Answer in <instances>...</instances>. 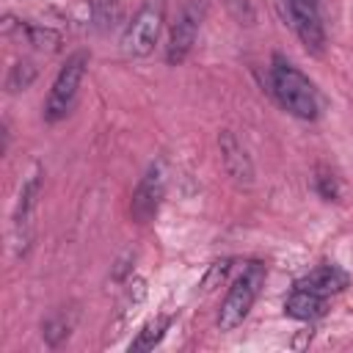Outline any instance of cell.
Returning a JSON list of instances; mask_svg holds the SVG:
<instances>
[{"label":"cell","mask_w":353,"mask_h":353,"mask_svg":"<svg viewBox=\"0 0 353 353\" xmlns=\"http://www.w3.org/2000/svg\"><path fill=\"white\" fill-rule=\"evenodd\" d=\"M273 91L279 97V102L298 119H317V91L309 83V77H303L292 63L276 58L273 63Z\"/></svg>","instance_id":"6da1fadb"},{"label":"cell","mask_w":353,"mask_h":353,"mask_svg":"<svg viewBox=\"0 0 353 353\" xmlns=\"http://www.w3.org/2000/svg\"><path fill=\"white\" fill-rule=\"evenodd\" d=\"M262 284H265V265L262 262L245 265L243 273L229 287L223 303H221V312H218V328L221 331H232V328H237L248 317V312H251Z\"/></svg>","instance_id":"7a4b0ae2"},{"label":"cell","mask_w":353,"mask_h":353,"mask_svg":"<svg viewBox=\"0 0 353 353\" xmlns=\"http://www.w3.org/2000/svg\"><path fill=\"white\" fill-rule=\"evenodd\" d=\"M163 22H165V0H143V6L135 11V17L124 28L121 50L135 58L149 55L157 44Z\"/></svg>","instance_id":"3957f363"},{"label":"cell","mask_w":353,"mask_h":353,"mask_svg":"<svg viewBox=\"0 0 353 353\" xmlns=\"http://www.w3.org/2000/svg\"><path fill=\"white\" fill-rule=\"evenodd\" d=\"M85 66H88V52L80 50L74 52L72 58H66V63L61 66L52 88H50V97H47V105H44V119L47 121H58L63 119L74 99H77V88H80V80L85 74Z\"/></svg>","instance_id":"277c9868"},{"label":"cell","mask_w":353,"mask_h":353,"mask_svg":"<svg viewBox=\"0 0 353 353\" xmlns=\"http://www.w3.org/2000/svg\"><path fill=\"white\" fill-rule=\"evenodd\" d=\"M284 14L290 17L292 30L298 33L301 44L312 52L320 55L325 47V30H323V19H320V3L317 0H281Z\"/></svg>","instance_id":"5b68a950"},{"label":"cell","mask_w":353,"mask_h":353,"mask_svg":"<svg viewBox=\"0 0 353 353\" xmlns=\"http://www.w3.org/2000/svg\"><path fill=\"white\" fill-rule=\"evenodd\" d=\"M163 193H165V179H163V171L160 165H149V171L141 176V182L135 185L132 190V201H130V212L138 223H149L157 210H160V201H163Z\"/></svg>","instance_id":"8992f818"},{"label":"cell","mask_w":353,"mask_h":353,"mask_svg":"<svg viewBox=\"0 0 353 353\" xmlns=\"http://www.w3.org/2000/svg\"><path fill=\"white\" fill-rule=\"evenodd\" d=\"M196 33H199V8H196L193 3H188V6L179 11L176 22L171 25L168 50H165V58H168L171 66L182 63V61L188 58V52H190L193 44H196Z\"/></svg>","instance_id":"52a82bcc"},{"label":"cell","mask_w":353,"mask_h":353,"mask_svg":"<svg viewBox=\"0 0 353 353\" xmlns=\"http://www.w3.org/2000/svg\"><path fill=\"white\" fill-rule=\"evenodd\" d=\"M218 146H221V163H223L226 174H229L237 185L248 188V185L254 182V165H251V160H248L243 143L234 138V132L223 130V132L218 135Z\"/></svg>","instance_id":"ba28073f"},{"label":"cell","mask_w":353,"mask_h":353,"mask_svg":"<svg viewBox=\"0 0 353 353\" xmlns=\"http://www.w3.org/2000/svg\"><path fill=\"white\" fill-rule=\"evenodd\" d=\"M295 287L312 290L317 295H334L347 287V273L339 270L336 265H323V268H314L312 273H306L303 279H298Z\"/></svg>","instance_id":"9c48e42d"},{"label":"cell","mask_w":353,"mask_h":353,"mask_svg":"<svg viewBox=\"0 0 353 353\" xmlns=\"http://www.w3.org/2000/svg\"><path fill=\"white\" fill-rule=\"evenodd\" d=\"M284 312L295 320H314L325 312V295H317L312 290H303V287H295L290 292V298L284 301Z\"/></svg>","instance_id":"30bf717a"},{"label":"cell","mask_w":353,"mask_h":353,"mask_svg":"<svg viewBox=\"0 0 353 353\" xmlns=\"http://www.w3.org/2000/svg\"><path fill=\"white\" fill-rule=\"evenodd\" d=\"M39 190H41V182H39V174H33L22 190H19V201H17V210H14V229H17V237L28 243V226H30V218H33V207L39 201Z\"/></svg>","instance_id":"8fae6325"},{"label":"cell","mask_w":353,"mask_h":353,"mask_svg":"<svg viewBox=\"0 0 353 353\" xmlns=\"http://www.w3.org/2000/svg\"><path fill=\"white\" fill-rule=\"evenodd\" d=\"M168 325H171V317L168 314H157V317H152L141 331H138V336L130 342V353H143V350H152L163 336H165V331H168Z\"/></svg>","instance_id":"7c38bea8"},{"label":"cell","mask_w":353,"mask_h":353,"mask_svg":"<svg viewBox=\"0 0 353 353\" xmlns=\"http://www.w3.org/2000/svg\"><path fill=\"white\" fill-rule=\"evenodd\" d=\"M72 325H74V317H66V312H55L52 317L44 320L41 336H44V342H47L50 347H55V345H61V342L72 334Z\"/></svg>","instance_id":"4fadbf2b"},{"label":"cell","mask_w":353,"mask_h":353,"mask_svg":"<svg viewBox=\"0 0 353 353\" xmlns=\"http://www.w3.org/2000/svg\"><path fill=\"white\" fill-rule=\"evenodd\" d=\"M33 80H36V66H33V61H17V63L11 66V72H8L6 85H8V91H25Z\"/></svg>","instance_id":"5bb4252c"},{"label":"cell","mask_w":353,"mask_h":353,"mask_svg":"<svg viewBox=\"0 0 353 353\" xmlns=\"http://www.w3.org/2000/svg\"><path fill=\"white\" fill-rule=\"evenodd\" d=\"M91 8H94V19L102 30L113 28L119 19H121V6L119 0H91Z\"/></svg>","instance_id":"9a60e30c"},{"label":"cell","mask_w":353,"mask_h":353,"mask_svg":"<svg viewBox=\"0 0 353 353\" xmlns=\"http://www.w3.org/2000/svg\"><path fill=\"white\" fill-rule=\"evenodd\" d=\"M314 188H317V193H320L325 201H336V199H339V182H336V176H334L331 171H325V168H317Z\"/></svg>","instance_id":"2e32d148"},{"label":"cell","mask_w":353,"mask_h":353,"mask_svg":"<svg viewBox=\"0 0 353 353\" xmlns=\"http://www.w3.org/2000/svg\"><path fill=\"white\" fill-rule=\"evenodd\" d=\"M229 268H232V259H218V262H212L210 270H207V276H204V281H201V292H212V290L226 279Z\"/></svg>","instance_id":"e0dca14e"},{"label":"cell","mask_w":353,"mask_h":353,"mask_svg":"<svg viewBox=\"0 0 353 353\" xmlns=\"http://www.w3.org/2000/svg\"><path fill=\"white\" fill-rule=\"evenodd\" d=\"M28 36H30V44H36L39 50H58V33H52V30H47V28H28Z\"/></svg>","instance_id":"ac0fdd59"},{"label":"cell","mask_w":353,"mask_h":353,"mask_svg":"<svg viewBox=\"0 0 353 353\" xmlns=\"http://www.w3.org/2000/svg\"><path fill=\"white\" fill-rule=\"evenodd\" d=\"M226 6H229V11H232L237 19H248V17H251L248 0H226Z\"/></svg>","instance_id":"d6986e66"}]
</instances>
